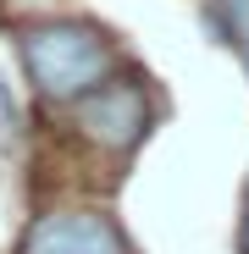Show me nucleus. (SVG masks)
Returning <instances> with one entry per match:
<instances>
[{
  "instance_id": "5",
  "label": "nucleus",
  "mask_w": 249,
  "mask_h": 254,
  "mask_svg": "<svg viewBox=\"0 0 249 254\" xmlns=\"http://www.w3.org/2000/svg\"><path fill=\"white\" fill-rule=\"evenodd\" d=\"M0 116H6V127H17V100L6 94V83H0Z\"/></svg>"
},
{
  "instance_id": "2",
  "label": "nucleus",
  "mask_w": 249,
  "mask_h": 254,
  "mask_svg": "<svg viewBox=\"0 0 249 254\" xmlns=\"http://www.w3.org/2000/svg\"><path fill=\"white\" fill-rule=\"evenodd\" d=\"M72 127L100 155H133L150 133V89L139 77H105L94 94L72 105Z\"/></svg>"
},
{
  "instance_id": "4",
  "label": "nucleus",
  "mask_w": 249,
  "mask_h": 254,
  "mask_svg": "<svg viewBox=\"0 0 249 254\" xmlns=\"http://www.w3.org/2000/svg\"><path fill=\"white\" fill-rule=\"evenodd\" d=\"M211 6L222 11V22H227V45L238 50V61H244V72H249V0H211Z\"/></svg>"
},
{
  "instance_id": "1",
  "label": "nucleus",
  "mask_w": 249,
  "mask_h": 254,
  "mask_svg": "<svg viewBox=\"0 0 249 254\" xmlns=\"http://www.w3.org/2000/svg\"><path fill=\"white\" fill-rule=\"evenodd\" d=\"M17 56L33 83L39 100L50 105H78L83 94H94L100 83L116 72V50L94 22L78 17H50L17 33Z\"/></svg>"
},
{
  "instance_id": "6",
  "label": "nucleus",
  "mask_w": 249,
  "mask_h": 254,
  "mask_svg": "<svg viewBox=\"0 0 249 254\" xmlns=\"http://www.w3.org/2000/svg\"><path fill=\"white\" fill-rule=\"evenodd\" d=\"M238 254H249V193H244V221H238Z\"/></svg>"
},
{
  "instance_id": "3",
  "label": "nucleus",
  "mask_w": 249,
  "mask_h": 254,
  "mask_svg": "<svg viewBox=\"0 0 249 254\" xmlns=\"http://www.w3.org/2000/svg\"><path fill=\"white\" fill-rule=\"evenodd\" d=\"M17 254H133V243L105 210L61 204V210H45V216L28 221Z\"/></svg>"
}]
</instances>
